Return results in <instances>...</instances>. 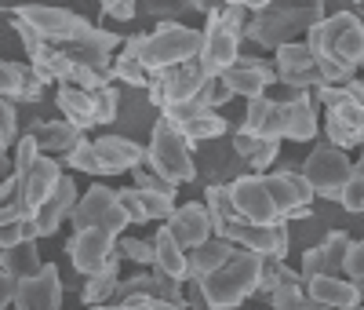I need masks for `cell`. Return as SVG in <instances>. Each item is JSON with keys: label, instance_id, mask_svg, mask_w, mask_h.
<instances>
[{"label": "cell", "instance_id": "cell-1", "mask_svg": "<svg viewBox=\"0 0 364 310\" xmlns=\"http://www.w3.org/2000/svg\"><path fill=\"white\" fill-rule=\"evenodd\" d=\"M302 44L310 48L324 84H350L364 62V22L353 11L324 15Z\"/></svg>", "mask_w": 364, "mask_h": 310}, {"label": "cell", "instance_id": "cell-2", "mask_svg": "<svg viewBox=\"0 0 364 310\" xmlns=\"http://www.w3.org/2000/svg\"><path fill=\"white\" fill-rule=\"evenodd\" d=\"M321 19H324L321 0H310V4H266V0H255L252 19L245 26V41L277 51L284 44H295L299 33H310Z\"/></svg>", "mask_w": 364, "mask_h": 310}, {"label": "cell", "instance_id": "cell-3", "mask_svg": "<svg viewBox=\"0 0 364 310\" xmlns=\"http://www.w3.org/2000/svg\"><path fill=\"white\" fill-rule=\"evenodd\" d=\"M259 274H262V259H259L255 252L237 248V252H233L219 270H211L208 277H200V281H197L204 306H208V310H237L245 299L255 296Z\"/></svg>", "mask_w": 364, "mask_h": 310}, {"label": "cell", "instance_id": "cell-4", "mask_svg": "<svg viewBox=\"0 0 364 310\" xmlns=\"http://www.w3.org/2000/svg\"><path fill=\"white\" fill-rule=\"evenodd\" d=\"M197 51H200V29L186 22H161L139 41V62L146 66V73L182 66V62L197 58Z\"/></svg>", "mask_w": 364, "mask_h": 310}, {"label": "cell", "instance_id": "cell-5", "mask_svg": "<svg viewBox=\"0 0 364 310\" xmlns=\"http://www.w3.org/2000/svg\"><path fill=\"white\" fill-rule=\"evenodd\" d=\"M146 161H149V172H157L171 186H182V182H193L197 179L193 146L182 139V132L175 128V124H168L164 117L154 124V132H149Z\"/></svg>", "mask_w": 364, "mask_h": 310}, {"label": "cell", "instance_id": "cell-6", "mask_svg": "<svg viewBox=\"0 0 364 310\" xmlns=\"http://www.w3.org/2000/svg\"><path fill=\"white\" fill-rule=\"evenodd\" d=\"M208 81H211V77L200 70V62L190 58V62H182V66L149 73L146 91H149V103L164 110V106H175V103H193Z\"/></svg>", "mask_w": 364, "mask_h": 310}, {"label": "cell", "instance_id": "cell-7", "mask_svg": "<svg viewBox=\"0 0 364 310\" xmlns=\"http://www.w3.org/2000/svg\"><path fill=\"white\" fill-rule=\"evenodd\" d=\"M70 219H73V230H106L113 237H120L128 230V219H124V212H120V205H117V190L99 186V182L91 186L87 194L77 197Z\"/></svg>", "mask_w": 364, "mask_h": 310}, {"label": "cell", "instance_id": "cell-8", "mask_svg": "<svg viewBox=\"0 0 364 310\" xmlns=\"http://www.w3.org/2000/svg\"><path fill=\"white\" fill-rule=\"evenodd\" d=\"M262 186L269 194V205L277 212V219H310V205H314V190L306 186V179L299 175V168H281V172H266Z\"/></svg>", "mask_w": 364, "mask_h": 310}, {"label": "cell", "instance_id": "cell-9", "mask_svg": "<svg viewBox=\"0 0 364 310\" xmlns=\"http://www.w3.org/2000/svg\"><path fill=\"white\" fill-rule=\"evenodd\" d=\"M350 168H353V161L346 157L343 150L321 143V146L310 150V157H306V165L299 168V175L306 179L314 197H331V201H336L339 190H343V182H346V175H350Z\"/></svg>", "mask_w": 364, "mask_h": 310}, {"label": "cell", "instance_id": "cell-10", "mask_svg": "<svg viewBox=\"0 0 364 310\" xmlns=\"http://www.w3.org/2000/svg\"><path fill=\"white\" fill-rule=\"evenodd\" d=\"M215 237L230 241L233 248H245V252H255L259 259H284L288 256V223H266V227H255V223H240L233 219L230 227H223Z\"/></svg>", "mask_w": 364, "mask_h": 310}, {"label": "cell", "instance_id": "cell-11", "mask_svg": "<svg viewBox=\"0 0 364 310\" xmlns=\"http://www.w3.org/2000/svg\"><path fill=\"white\" fill-rule=\"evenodd\" d=\"M11 15L33 29V33L41 37V44H51V48H66L70 41H77L91 26L87 19H80V15H73L66 8H18Z\"/></svg>", "mask_w": 364, "mask_h": 310}, {"label": "cell", "instance_id": "cell-12", "mask_svg": "<svg viewBox=\"0 0 364 310\" xmlns=\"http://www.w3.org/2000/svg\"><path fill=\"white\" fill-rule=\"evenodd\" d=\"M226 194H230V205L237 212V219L240 223H255V227H266V223H281L277 219V212H273L269 205V194H266V186H262V175H237L230 186H226Z\"/></svg>", "mask_w": 364, "mask_h": 310}, {"label": "cell", "instance_id": "cell-13", "mask_svg": "<svg viewBox=\"0 0 364 310\" xmlns=\"http://www.w3.org/2000/svg\"><path fill=\"white\" fill-rule=\"evenodd\" d=\"M269 70H273V81L288 84L295 91H317V88H324V81L317 73V62H314L310 48L302 44V41L277 48V58H273Z\"/></svg>", "mask_w": 364, "mask_h": 310}, {"label": "cell", "instance_id": "cell-14", "mask_svg": "<svg viewBox=\"0 0 364 310\" xmlns=\"http://www.w3.org/2000/svg\"><path fill=\"white\" fill-rule=\"evenodd\" d=\"M15 310H63V277L51 263L41 267V274L15 281Z\"/></svg>", "mask_w": 364, "mask_h": 310}, {"label": "cell", "instance_id": "cell-15", "mask_svg": "<svg viewBox=\"0 0 364 310\" xmlns=\"http://www.w3.org/2000/svg\"><path fill=\"white\" fill-rule=\"evenodd\" d=\"M113 248H117V237L106 234V230H73V237L66 244V256H70L73 270L91 277V274H99L106 267Z\"/></svg>", "mask_w": 364, "mask_h": 310}, {"label": "cell", "instance_id": "cell-16", "mask_svg": "<svg viewBox=\"0 0 364 310\" xmlns=\"http://www.w3.org/2000/svg\"><path fill=\"white\" fill-rule=\"evenodd\" d=\"M77 197H80V194H77L73 175H63L55 190L41 201V208L29 215V230H33V237H48V234H55L58 227H63V219L73 212Z\"/></svg>", "mask_w": 364, "mask_h": 310}, {"label": "cell", "instance_id": "cell-17", "mask_svg": "<svg viewBox=\"0 0 364 310\" xmlns=\"http://www.w3.org/2000/svg\"><path fill=\"white\" fill-rule=\"evenodd\" d=\"M324 132H328V146L336 150H353L364 139V106L360 103H339L324 110Z\"/></svg>", "mask_w": 364, "mask_h": 310}, {"label": "cell", "instance_id": "cell-18", "mask_svg": "<svg viewBox=\"0 0 364 310\" xmlns=\"http://www.w3.org/2000/svg\"><path fill=\"white\" fill-rule=\"evenodd\" d=\"M219 81L230 88V95H245L252 103V99H262L269 91L273 70H269V62H262V58H237L226 73H219Z\"/></svg>", "mask_w": 364, "mask_h": 310}, {"label": "cell", "instance_id": "cell-19", "mask_svg": "<svg viewBox=\"0 0 364 310\" xmlns=\"http://www.w3.org/2000/svg\"><path fill=\"white\" fill-rule=\"evenodd\" d=\"M164 230L171 234V241L182 248V252H193V248H200L211 237V223H208L204 205H175Z\"/></svg>", "mask_w": 364, "mask_h": 310}, {"label": "cell", "instance_id": "cell-20", "mask_svg": "<svg viewBox=\"0 0 364 310\" xmlns=\"http://www.w3.org/2000/svg\"><path fill=\"white\" fill-rule=\"evenodd\" d=\"M91 146H95L99 175H120V172H132L146 161V146H139L135 139H124V135H102Z\"/></svg>", "mask_w": 364, "mask_h": 310}, {"label": "cell", "instance_id": "cell-21", "mask_svg": "<svg viewBox=\"0 0 364 310\" xmlns=\"http://www.w3.org/2000/svg\"><path fill=\"white\" fill-rule=\"evenodd\" d=\"M44 81L29 70V62H11V58H0V99L8 103H37L44 95Z\"/></svg>", "mask_w": 364, "mask_h": 310}, {"label": "cell", "instance_id": "cell-22", "mask_svg": "<svg viewBox=\"0 0 364 310\" xmlns=\"http://www.w3.org/2000/svg\"><path fill=\"white\" fill-rule=\"evenodd\" d=\"M58 179H63V165H58L55 157H41L29 165V172L26 175H18V182H22V205H26V215H33L37 208H41V201L58 186Z\"/></svg>", "mask_w": 364, "mask_h": 310}, {"label": "cell", "instance_id": "cell-23", "mask_svg": "<svg viewBox=\"0 0 364 310\" xmlns=\"http://www.w3.org/2000/svg\"><path fill=\"white\" fill-rule=\"evenodd\" d=\"M314 303L328 306V310H353L360 306V285L346 281V277H310L306 285H302Z\"/></svg>", "mask_w": 364, "mask_h": 310}, {"label": "cell", "instance_id": "cell-24", "mask_svg": "<svg viewBox=\"0 0 364 310\" xmlns=\"http://www.w3.org/2000/svg\"><path fill=\"white\" fill-rule=\"evenodd\" d=\"M281 128H284V106H277L273 99H252L245 110V120H240L237 132L255 135V139H273L281 143Z\"/></svg>", "mask_w": 364, "mask_h": 310}, {"label": "cell", "instance_id": "cell-25", "mask_svg": "<svg viewBox=\"0 0 364 310\" xmlns=\"http://www.w3.org/2000/svg\"><path fill=\"white\" fill-rule=\"evenodd\" d=\"M149 248H154V274L171 277V281H186L190 267H186V252L171 241V234L161 227L154 237H149Z\"/></svg>", "mask_w": 364, "mask_h": 310}, {"label": "cell", "instance_id": "cell-26", "mask_svg": "<svg viewBox=\"0 0 364 310\" xmlns=\"http://www.w3.org/2000/svg\"><path fill=\"white\" fill-rule=\"evenodd\" d=\"M277 150H281V143H273V139H255L245 132L233 135V157L245 161L252 168V175H266L273 168V161H277Z\"/></svg>", "mask_w": 364, "mask_h": 310}, {"label": "cell", "instance_id": "cell-27", "mask_svg": "<svg viewBox=\"0 0 364 310\" xmlns=\"http://www.w3.org/2000/svg\"><path fill=\"white\" fill-rule=\"evenodd\" d=\"M317 135V106H314V95H302L295 103L284 106V128H281V139H291V143H310Z\"/></svg>", "mask_w": 364, "mask_h": 310}, {"label": "cell", "instance_id": "cell-28", "mask_svg": "<svg viewBox=\"0 0 364 310\" xmlns=\"http://www.w3.org/2000/svg\"><path fill=\"white\" fill-rule=\"evenodd\" d=\"M237 252V248L223 237H208L200 248H193V252H186V267H190V277L186 281H200V277H208L211 270H219L230 256Z\"/></svg>", "mask_w": 364, "mask_h": 310}, {"label": "cell", "instance_id": "cell-29", "mask_svg": "<svg viewBox=\"0 0 364 310\" xmlns=\"http://www.w3.org/2000/svg\"><path fill=\"white\" fill-rule=\"evenodd\" d=\"M41 267H44V259H41V248H37L33 237H26V241H18V244L0 252V270L11 274L15 281H26V277L41 274Z\"/></svg>", "mask_w": 364, "mask_h": 310}, {"label": "cell", "instance_id": "cell-30", "mask_svg": "<svg viewBox=\"0 0 364 310\" xmlns=\"http://www.w3.org/2000/svg\"><path fill=\"white\" fill-rule=\"evenodd\" d=\"M58 110H63V120L73 124V128L84 135L91 124H95V106H91V91H80V88H58V95H55Z\"/></svg>", "mask_w": 364, "mask_h": 310}, {"label": "cell", "instance_id": "cell-31", "mask_svg": "<svg viewBox=\"0 0 364 310\" xmlns=\"http://www.w3.org/2000/svg\"><path fill=\"white\" fill-rule=\"evenodd\" d=\"M139 41H142V33H135L132 41H124L120 55H113V62H109V81L132 84V88H146L149 73H146V66L139 62Z\"/></svg>", "mask_w": 364, "mask_h": 310}, {"label": "cell", "instance_id": "cell-32", "mask_svg": "<svg viewBox=\"0 0 364 310\" xmlns=\"http://www.w3.org/2000/svg\"><path fill=\"white\" fill-rule=\"evenodd\" d=\"M33 139H37V150L44 153V157H48V153H63V157H66V153H70L84 135L73 128V124H66V120H44V124H37Z\"/></svg>", "mask_w": 364, "mask_h": 310}, {"label": "cell", "instance_id": "cell-33", "mask_svg": "<svg viewBox=\"0 0 364 310\" xmlns=\"http://www.w3.org/2000/svg\"><path fill=\"white\" fill-rule=\"evenodd\" d=\"M168 124H171V120H168ZM175 128L182 132V139H186L190 146H197V143H211V139H219V135L226 132V120H223L215 110H197L193 117L178 120Z\"/></svg>", "mask_w": 364, "mask_h": 310}, {"label": "cell", "instance_id": "cell-34", "mask_svg": "<svg viewBox=\"0 0 364 310\" xmlns=\"http://www.w3.org/2000/svg\"><path fill=\"white\" fill-rule=\"evenodd\" d=\"M117 274H120V256H117V248H113V256L106 259V267H102L99 274L87 277V285H84V303H87V306H106V303L113 299L117 281H120Z\"/></svg>", "mask_w": 364, "mask_h": 310}, {"label": "cell", "instance_id": "cell-35", "mask_svg": "<svg viewBox=\"0 0 364 310\" xmlns=\"http://www.w3.org/2000/svg\"><path fill=\"white\" fill-rule=\"evenodd\" d=\"M15 219H29V215H26V205H22L18 175H8L0 182V223H15Z\"/></svg>", "mask_w": 364, "mask_h": 310}, {"label": "cell", "instance_id": "cell-36", "mask_svg": "<svg viewBox=\"0 0 364 310\" xmlns=\"http://www.w3.org/2000/svg\"><path fill=\"white\" fill-rule=\"evenodd\" d=\"M346 212H360L364 208V165H353L350 168V175H346V182H343V190H339V197H336Z\"/></svg>", "mask_w": 364, "mask_h": 310}, {"label": "cell", "instance_id": "cell-37", "mask_svg": "<svg viewBox=\"0 0 364 310\" xmlns=\"http://www.w3.org/2000/svg\"><path fill=\"white\" fill-rule=\"evenodd\" d=\"M91 106H95V124H109L117 120V106H120V91L109 84H102L99 91H91Z\"/></svg>", "mask_w": 364, "mask_h": 310}, {"label": "cell", "instance_id": "cell-38", "mask_svg": "<svg viewBox=\"0 0 364 310\" xmlns=\"http://www.w3.org/2000/svg\"><path fill=\"white\" fill-rule=\"evenodd\" d=\"M117 256L120 263H139V267H154V248H149V241H139V237H117Z\"/></svg>", "mask_w": 364, "mask_h": 310}, {"label": "cell", "instance_id": "cell-39", "mask_svg": "<svg viewBox=\"0 0 364 310\" xmlns=\"http://www.w3.org/2000/svg\"><path fill=\"white\" fill-rule=\"evenodd\" d=\"M132 190H135V186H132ZM135 197H139V208H142V215H146V223H149V219L168 223V215L175 212V201H168V197H161V194H146V190H135Z\"/></svg>", "mask_w": 364, "mask_h": 310}, {"label": "cell", "instance_id": "cell-40", "mask_svg": "<svg viewBox=\"0 0 364 310\" xmlns=\"http://www.w3.org/2000/svg\"><path fill=\"white\" fill-rule=\"evenodd\" d=\"M132 175H135V190H146V194H161V197H168V201H175V190L178 186H171L168 179H161L157 172H149V168H132Z\"/></svg>", "mask_w": 364, "mask_h": 310}, {"label": "cell", "instance_id": "cell-41", "mask_svg": "<svg viewBox=\"0 0 364 310\" xmlns=\"http://www.w3.org/2000/svg\"><path fill=\"white\" fill-rule=\"evenodd\" d=\"M66 165L73 172H84V175H99V161H95V146L91 139H80L70 153H66Z\"/></svg>", "mask_w": 364, "mask_h": 310}, {"label": "cell", "instance_id": "cell-42", "mask_svg": "<svg viewBox=\"0 0 364 310\" xmlns=\"http://www.w3.org/2000/svg\"><path fill=\"white\" fill-rule=\"evenodd\" d=\"M18 143V110H15V103H8V99H0V150H11Z\"/></svg>", "mask_w": 364, "mask_h": 310}, {"label": "cell", "instance_id": "cell-43", "mask_svg": "<svg viewBox=\"0 0 364 310\" xmlns=\"http://www.w3.org/2000/svg\"><path fill=\"white\" fill-rule=\"evenodd\" d=\"M37 157H41L37 139H33V135H18V143H15V157H11V175H26L29 165H33Z\"/></svg>", "mask_w": 364, "mask_h": 310}, {"label": "cell", "instance_id": "cell-44", "mask_svg": "<svg viewBox=\"0 0 364 310\" xmlns=\"http://www.w3.org/2000/svg\"><path fill=\"white\" fill-rule=\"evenodd\" d=\"M346 274V281H353V285H360L364 281V241H350V248H346V256H343V270H339V277Z\"/></svg>", "mask_w": 364, "mask_h": 310}, {"label": "cell", "instance_id": "cell-45", "mask_svg": "<svg viewBox=\"0 0 364 310\" xmlns=\"http://www.w3.org/2000/svg\"><path fill=\"white\" fill-rule=\"evenodd\" d=\"M26 237H33V230H29V219L0 223V252H4V248H11V244H18V241H26ZM33 241H37V237H33Z\"/></svg>", "mask_w": 364, "mask_h": 310}, {"label": "cell", "instance_id": "cell-46", "mask_svg": "<svg viewBox=\"0 0 364 310\" xmlns=\"http://www.w3.org/2000/svg\"><path fill=\"white\" fill-rule=\"evenodd\" d=\"M139 15V8L132 0H106L102 4V19H113V22H132Z\"/></svg>", "mask_w": 364, "mask_h": 310}, {"label": "cell", "instance_id": "cell-47", "mask_svg": "<svg viewBox=\"0 0 364 310\" xmlns=\"http://www.w3.org/2000/svg\"><path fill=\"white\" fill-rule=\"evenodd\" d=\"M117 310H161L157 299H146V296H128V299H120Z\"/></svg>", "mask_w": 364, "mask_h": 310}, {"label": "cell", "instance_id": "cell-48", "mask_svg": "<svg viewBox=\"0 0 364 310\" xmlns=\"http://www.w3.org/2000/svg\"><path fill=\"white\" fill-rule=\"evenodd\" d=\"M11 299H15V277L0 270V310H8Z\"/></svg>", "mask_w": 364, "mask_h": 310}, {"label": "cell", "instance_id": "cell-49", "mask_svg": "<svg viewBox=\"0 0 364 310\" xmlns=\"http://www.w3.org/2000/svg\"><path fill=\"white\" fill-rule=\"evenodd\" d=\"M8 175H11V157H8L4 150H0V182H4Z\"/></svg>", "mask_w": 364, "mask_h": 310}, {"label": "cell", "instance_id": "cell-50", "mask_svg": "<svg viewBox=\"0 0 364 310\" xmlns=\"http://www.w3.org/2000/svg\"><path fill=\"white\" fill-rule=\"evenodd\" d=\"M87 310H117V306H87Z\"/></svg>", "mask_w": 364, "mask_h": 310}, {"label": "cell", "instance_id": "cell-51", "mask_svg": "<svg viewBox=\"0 0 364 310\" xmlns=\"http://www.w3.org/2000/svg\"><path fill=\"white\" fill-rule=\"evenodd\" d=\"M161 310H182V306H164V303H161Z\"/></svg>", "mask_w": 364, "mask_h": 310}, {"label": "cell", "instance_id": "cell-52", "mask_svg": "<svg viewBox=\"0 0 364 310\" xmlns=\"http://www.w3.org/2000/svg\"><path fill=\"white\" fill-rule=\"evenodd\" d=\"M353 310H360V306H353Z\"/></svg>", "mask_w": 364, "mask_h": 310}]
</instances>
